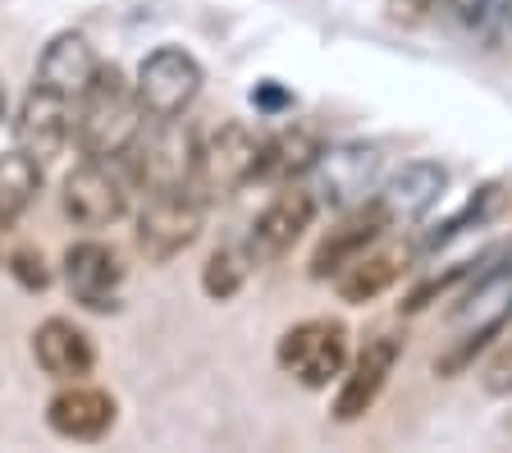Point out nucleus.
<instances>
[{
  "label": "nucleus",
  "mask_w": 512,
  "mask_h": 453,
  "mask_svg": "<svg viewBox=\"0 0 512 453\" xmlns=\"http://www.w3.org/2000/svg\"><path fill=\"white\" fill-rule=\"evenodd\" d=\"M398 357H403V339L389 335V330H380V335H371L362 348H357V357H348V367H343L339 376V394H334V421H362L366 412L380 403L384 385H389V376H394Z\"/></svg>",
  "instance_id": "nucleus-9"
},
{
  "label": "nucleus",
  "mask_w": 512,
  "mask_h": 453,
  "mask_svg": "<svg viewBox=\"0 0 512 453\" xmlns=\"http://www.w3.org/2000/svg\"><path fill=\"white\" fill-rule=\"evenodd\" d=\"M74 138L83 147V156H128L142 138V124H147V110L138 101V87L124 78V69L101 65L96 78L87 83V92L74 101Z\"/></svg>",
  "instance_id": "nucleus-2"
},
{
  "label": "nucleus",
  "mask_w": 512,
  "mask_h": 453,
  "mask_svg": "<svg viewBox=\"0 0 512 453\" xmlns=\"http://www.w3.org/2000/svg\"><path fill=\"white\" fill-rule=\"evenodd\" d=\"M69 106H74V101H64L51 87H42V83L28 87V97H23V106H19V119H14V138H19L23 156H32L37 165H51L55 156H60L69 133H74Z\"/></svg>",
  "instance_id": "nucleus-14"
},
{
  "label": "nucleus",
  "mask_w": 512,
  "mask_h": 453,
  "mask_svg": "<svg viewBox=\"0 0 512 453\" xmlns=\"http://www.w3.org/2000/svg\"><path fill=\"white\" fill-rule=\"evenodd\" d=\"M206 193L197 184H174V188H147V202L138 211V252L151 266H165L174 261L183 248L197 243L206 220Z\"/></svg>",
  "instance_id": "nucleus-3"
},
{
  "label": "nucleus",
  "mask_w": 512,
  "mask_h": 453,
  "mask_svg": "<svg viewBox=\"0 0 512 453\" xmlns=\"http://www.w3.org/2000/svg\"><path fill=\"white\" fill-rule=\"evenodd\" d=\"M384 234H389V225H384L375 202H362V206H352V211H343V220L320 238V248L311 252V280H334L352 257H362Z\"/></svg>",
  "instance_id": "nucleus-17"
},
{
  "label": "nucleus",
  "mask_w": 512,
  "mask_h": 453,
  "mask_svg": "<svg viewBox=\"0 0 512 453\" xmlns=\"http://www.w3.org/2000/svg\"><path fill=\"white\" fill-rule=\"evenodd\" d=\"M316 211H320V202H316V193H311V188L279 184L275 197L261 206V216H256L252 229H247V252H252L256 266H275L279 257H288V252H293V243H298V238L311 229Z\"/></svg>",
  "instance_id": "nucleus-8"
},
{
  "label": "nucleus",
  "mask_w": 512,
  "mask_h": 453,
  "mask_svg": "<svg viewBox=\"0 0 512 453\" xmlns=\"http://www.w3.org/2000/svg\"><path fill=\"white\" fill-rule=\"evenodd\" d=\"M37 188H42V165L23 156L19 147L5 151L0 156V229H10L37 202Z\"/></svg>",
  "instance_id": "nucleus-22"
},
{
  "label": "nucleus",
  "mask_w": 512,
  "mask_h": 453,
  "mask_svg": "<svg viewBox=\"0 0 512 453\" xmlns=\"http://www.w3.org/2000/svg\"><path fill=\"white\" fill-rule=\"evenodd\" d=\"M439 10L458 23V33L485 51L512 42V0H439Z\"/></svg>",
  "instance_id": "nucleus-21"
},
{
  "label": "nucleus",
  "mask_w": 512,
  "mask_h": 453,
  "mask_svg": "<svg viewBox=\"0 0 512 453\" xmlns=\"http://www.w3.org/2000/svg\"><path fill=\"white\" fill-rule=\"evenodd\" d=\"M119 165H124V156H115V161L87 156L83 165L64 174L60 206L78 229H110L128 211V174Z\"/></svg>",
  "instance_id": "nucleus-4"
},
{
  "label": "nucleus",
  "mask_w": 512,
  "mask_h": 453,
  "mask_svg": "<svg viewBox=\"0 0 512 453\" xmlns=\"http://www.w3.org/2000/svg\"><path fill=\"white\" fill-rule=\"evenodd\" d=\"M138 101L151 119H179L202 92V65L183 46H156L138 69Z\"/></svg>",
  "instance_id": "nucleus-7"
},
{
  "label": "nucleus",
  "mask_w": 512,
  "mask_h": 453,
  "mask_svg": "<svg viewBox=\"0 0 512 453\" xmlns=\"http://www.w3.org/2000/svg\"><path fill=\"white\" fill-rule=\"evenodd\" d=\"M119 284H124V261L110 243L83 238L64 252V289L87 312H110L119 302Z\"/></svg>",
  "instance_id": "nucleus-13"
},
{
  "label": "nucleus",
  "mask_w": 512,
  "mask_h": 453,
  "mask_svg": "<svg viewBox=\"0 0 512 453\" xmlns=\"http://www.w3.org/2000/svg\"><path fill=\"white\" fill-rule=\"evenodd\" d=\"M439 10V0H389V19L394 23H426Z\"/></svg>",
  "instance_id": "nucleus-27"
},
{
  "label": "nucleus",
  "mask_w": 512,
  "mask_h": 453,
  "mask_svg": "<svg viewBox=\"0 0 512 453\" xmlns=\"http://www.w3.org/2000/svg\"><path fill=\"white\" fill-rule=\"evenodd\" d=\"M325 142L316 138V129L307 124H293V129H279L275 138H261V161H256V184H298L307 179L311 165L320 161Z\"/></svg>",
  "instance_id": "nucleus-20"
},
{
  "label": "nucleus",
  "mask_w": 512,
  "mask_h": 453,
  "mask_svg": "<svg viewBox=\"0 0 512 453\" xmlns=\"http://www.w3.org/2000/svg\"><path fill=\"white\" fill-rule=\"evenodd\" d=\"M0 119H5V78H0Z\"/></svg>",
  "instance_id": "nucleus-28"
},
{
  "label": "nucleus",
  "mask_w": 512,
  "mask_h": 453,
  "mask_svg": "<svg viewBox=\"0 0 512 453\" xmlns=\"http://www.w3.org/2000/svg\"><path fill=\"white\" fill-rule=\"evenodd\" d=\"M444 188H448V170L439 161H407L389 179H380L371 202L380 206V216L389 229H412L435 211Z\"/></svg>",
  "instance_id": "nucleus-11"
},
{
  "label": "nucleus",
  "mask_w": 512,
  "mask_h": 453,
  "mask_svg": "<svg viewBox=\"0 0 512 453\" xmlns=\"http://www.w3.org/2000/svg\"><path fill=\"white\" fill-rule=\"evenodd\" d=\"M407 261H412V248H403V243H371L362 257H352L348 266L334 275V289H339L343 302L366 307V302H375L380 293H389L403 280Z\"/></svg>",
  "instance_id": "nucleus-18"
},
{
  "label": "nucleus",
  "mask_w": 512,
  "mask_h": 453,
  "mask_svg": "<svg viewBox=\"0 0 512 453\" xmlns=\"http://www.w3.org/2000/svg\"><path fill=\"white\" fill-rule=\"evenodd\" d=\"M503 206H508V184H485L480 193L467 197V206H462L458 216H448L444 225H435V234H426L416 248L421 252H435L444 248V243H453V238H462L467 229H480V225H490L494 216H499Z\"/></svg>",
  "instance_id": "nucleus-23"
},
{
  "label": "nucleus",
  "mask_w": 512,
  "mask_h": 453,
  "mask_svg": "<svg viewBox=\"0 0 512 453\" xmlns=\"http://www.w3.org/2000/svg\"><path fill=\"white\" fill-rule=\"evenodd\" d=\"M453 339L435 357V376L453 380L476 362L494 339H503V330L512 325V248H503L499 257H485L471 275V284L453 298Z\"/></svg>",
  "instance_id": "nucleus-1"
},
{
  "label": "nucleus",
  "mask_w": 512,
  "mask_h": 453,
  "mask_svg": "<svg viewBox=\"0 0 512 453\" xmlns=\"http://www.w3.org/2000/svg\"><path fill=\"white\" fill-rule=\"evenodd\" d=\"M275 357L302 389H325L348 367V325L330 321V316H311L279 339Z\"/></svg>",
  "instance_id": "nucleus-5"
},
{
  "label": "nucleus",
  "mask_w": 512,
  "mask_h": 453,
  "mask_svg": "<svg viewBox=\"0 0 512 453\" xmlns=\"http://www.w3.org/2000/svg\"><path fill=\"white\" fill-rule=\"evenodd\" d=\"M32 357L51 380H87L96 367V344L69 316H46L32 330Z\"/></svg>",
  "instance_id": "nucleus-16"
},
{
  "label": "nucleus",
  "mask_w": 512,
  "mask_h": 453,
  "mask_svg": "<svg viewBox=\"0 0 512 453\" xmlns=\"http://www.w3.org/2000/svg\"><path fill=\"white\" fill-rule=\"evenodd\" d=\"M503 344H499V353L490 357V367H485V394H494V399H508L512 394V325L503 330Z\"/></svg>",
  "instance_id": "nucleus-25"
},
{
  "label": "nucleus",
  "mask_w": 512,
  "mask_h": 453,
  "mask_svg": "<svg viewBox=\"0 0 512 453\" xmlns=\"http://www.w3.org/2000/svg\"><path fill=\"white\" fill-rule=\"evenodd\" d=\"M10 270H14V280L23 284V289H46L51 284V270H46L42 252H32V248H19L10 257Z\"/></svg>",
  "instance_id": "nucleus-26"
},
{
  "label": "nucleus",
  "mask_w": 512,
  "mask_h": 453,
  "mask_svg": "<svg viewBox=\"0 0 512 453\" xmlns=\"http://www.w3.org/2000/svg\"><path fill=\"white\" fill-rule=\"evenodd\" d=\"M96 69H101V60H96L92 42L83 33H55L46 42L42 60H37V78L32 83L60 92L64 101H78L87 92V83L96 78Z\"/></svg>",
  "instance_id": "nucleus-19"
},
{
  "label": "nucleus",
  "mask_w": 512,
  "mask_h": 453,
  "mask_svg": "<svg viewBox=\"0 0 512 453\" xmlns=\"http://www.w3.org/2000/svg\"><path fill=\"white\" fill-rule=\"evenodd\" d=\"M138 161V179L142 188H174V184H197V133L179 119H156V133L147 142L138 138L133 147Z\"/></svg>",
  "instance_id": "nucleus-12"
},
{
  "label": "nucleus",
  "mask_w": 512,
  "mask_h": 453,
  "mask_svg": "<svg viewBox=\"0 0 512 453\" xmlns=\"http://www.w3.org/2000/svg\"><path fill=\"white\" fill-rule=\"evenodd\" d=\"M115 399L101 385L87 380H64V389L46 403V426L69 444H96L115 426Z\"/></svg>",
  "instance_id": "nucleus-15"
},
{
  "label": "nucleus",
  "mask_w": 512,
  "mask_h": 453,
  "mask_svg": "<svg viewBox=\"0 0 512 453\" xmlns=\"http://www.w3.org/2000/svg\"><path fill=\"white\" fill-rule=\"evenodd\" d=\"M256 161H261V138L247 129L243 119H224L197 142V188L206 202L234 197L238 188L256 184Z\"/></svg>",
  "instance_id": "nucleus-6"
},
{
  "label": "nucleus",
  "mask_w": 512,
  "mask_h": 453,
  "mask_svg": "<svg viewBox=\"0 0 512 453\" xmlns=\"http://www.w3.org/2000/svg\"><path fill=\"white\" fill-rule=\"evenodd\" d=\"M252 270H256V261H252V252H247V243H224V248H215L211 257H206L202 289L211 293L215 302H224V298H234V293L243 289Z\"/></svg>",
  "instance_id": "nucleus-24"
},
{
  "label": "nucleus",
  "mask_w": 512,
  "mask_h": 453,
  "mask_svg": "<svg viewBox=\"0 0 512 453\" xmlns=\"http://www.w3.org/2000/svg\"><path fill=\"white\" fill-rule=\"evenodd\" d=\"M380 151L366 147V142H343V147H325L320 161L311 165L316 174V202H330L339 211H352L375 197L380 188Z\"/></svg>",
  "instance_id": "nucleus-10"
}]
</instances>
